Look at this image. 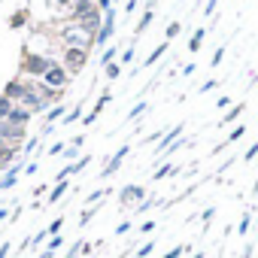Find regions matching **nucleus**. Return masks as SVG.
Returning a JSON list of instances; mask_svg holds the SVG:
<instances>
[{"label":"nucleus","instance_id":"nucleus-8","mask_svg":"<svg viewBox=\"0 0 258 258\" xmlns=\"http://www.w3.org/2000/svg\"><path fill=\"white\" fill-rule=\"evenodd\" d=\"M182 131H185V124H173V127H167V131H164V137H161V143H158V149H155V155L161 158L179 137H182Z\"/></svg>","mask_w":258,"mask_h":258},{"label":"nucleus","instance_id":"nucleus-12","mask_svg":"<svg viewBox=\"0 0 258 258\" xmlns=\"http://www.w3.org/2000/svg\"><path fill=\"white\" fill-rule=\"evenodd\" d=\"M152 22H155V10H149V7H146V13L140 16V22H137V28H134V43L149 31V25H152Z\"/></svg>","mask_w":258,"mask_h":258},{"label":"nucleus","instance_id":"nucleus-2","mask_svg":"<svg viewBox=\"0 0 258 258\" xmlns=\"http://www.w3.org/2000/svg\"><path fill=\"white\" fill-rule=\"evenodd\" d=\"M58 40H61V46H76V49H94V34H88L85 28H82V22H64L61 28H58Z\"/></svg>","mask_w":258,"mask_h":258},{"label":"nucleus","instance_id":"nucleus-25","mask_svg":"<svg viewBox=\"0 0 258 258\" xmlns=\"http://www.w3.org/2000/svg\"><path fill=\"white\" fill-rule=\"evenodd\" d=\"M158 204H161V198H146L143 204H137V207H134V213H137V216H143L146 210H152V207H158Z\"/></svg>","mask_w":258,"mask_h":258},{"label":"nucleus","instance_id":"nucleus-13","mask_svg":"<svg viewBox=\"0 0 258 258\" xmlns=\"http://www.w3.org/2000/svg\"><path fill=\"white\" fill-rule=\"evenodd\" d=\"M167 49H170V43H167V40H164V43H158V46L152 49V55H149V58L140 64V70H149L152 64H158V61H161V55H167Z\"/></svg>","mask_w":258,"mask_h":258},{"label":"nucleus","instance_id":"nucleus-47","mask_svg":"<svg viewBox=\"0 0 258 258\" xmlns=\"http://www.w3.org/2000/svg\"><path fill=\"white\" fill-rule=\"evenodd\" d=\"M76 155H79V149H76V146H67V149H64V158H70V161H73Z\"/></svg>","mask_w":258,"mask_h":258},{"label":"nucleus","instance_id":"nucleus-21","mask_svg":"<svg viewBox=\"0 0 258 258\" xmlns=\"http://www.w3.org/2000/svg\"><path fill=\"white\" fill-rule=\"evenodd\" d=\"M173 173H179V167H176V164H161V167L152 173V179H155V182H161V179H167V176H173Z\"/></svg>","mask_w":258,"mask_h":258},{"label":"nucleus","instance_id":"nucleus-5","mask_svg":"<svg viewBox=\"0 0 258 258\" xmlns=\"http://www.w3.org/2000/svg\"><path fill=\"white\" fill-rule=\"evenodd\" d=\"M143 201H146V188L137 185V182L124 185V188L118 191V204H121V207H137V204H143Z\"/></svg>","mask_w":258,"mask_h":258},{"label":"nucleus","instance_id":"nucleus-44","mask_svg":"<svg viewBox=\"0 0 258 258\" xmlns=\"http://www.w3.org/2000/svg\"><path fill=\"white\" fill-rule=\"evenodd\" d=\"M127 231H131V222H121V225L115 228V237H121V234H127Z\"/></svg>","mask_w":258,"mask_h":258},{"label":"nucleus","instance_id":"nucleus-17","mask_svg":"<svg viewBox=\"0 0 258 258\" xmlns=\"http://www.w3.org/2000/svg\"><path fill=\"white\" fill-rule=\"evenodd\" d=\"M82 103H85V100H79V103H73V109H70V112H67V115L61 118V127H67V124H73V121H79V118H82V109H85Z\"/></svg>","mask_w":258,"mask_h":258},{"label":"nucleus","instance_id":"nucleus-9","mask_svg":"<svg viewBox=\"0 0 258 258\" xmlns=\"http://www.w3.org/2000/svg\"><path fill=\"white\" fill-rule=\"evenodd\" d=\"M109 97H112V88H103V91H100V97L94 100V106H91V112H88V115L82 118V124H85V127L97 121V115H100V112L106 109V103H109Z\"/></svg>","mask_w":258,"mask_h":258},{"label":"nucleus","instance_id":"nucleus-6","mask_svg":"<svg viewBox=\"0 0 258 258\" xmlns=\"http://www.w3.org/2000/svg\"><path fill=\"white\" fill-rule=\"evenodd\" d=\"M115 16H118L115 7L103 13V25H100V31H97V43H94V46H109V40H112V34H115Z\"/></svg>","mask_w":258,"mask_h":258},{"label":"nucleus","instance_id":"nucleus-42","mask_svg":"<svg viewBox=\"0 0 258 258\" xmlns=\"http://www.w3.org/2000/svg\"><path fill=\"white\" fill-rule=\"evenodd\" d=\"M213 216H216V207H207V210H204V213H201V219H204V222H207V225H210V222H213Z\"/></svg>","mask_w":258,"mask_h":258},{"label":"nucleus","instance_id":"nucleus-38","mask_svg":"<svg viewBox=\"0 0 258 258\" xmlns=\"http://www.w3.org/2000/svg\"><path fill=\"white\" fill-rule=\"evenodd\" d=\"M152 249H155V243L149 240V243H143L140 249H137V258H146V255H152Z\"/></svg>","mask_w":258,"mask_h":258},{"label":"nucleus","instance_id":"nucleus-1","mask_svg":"<svg viewBox=\"0 0 258 258\" xmlns=\"http://www.w3.org/2000/svg\"><path fill=\"white\" fill-rule=\"evenodd\" d=\"M58 61L52 55H40V52H31L28 46L22 49V64H19V76H28V79H43L46 70H52Z\"/></svg>","mask_w":258,"mask_h":258},{"label":"nucleus","instance_id":"nucleus-11","mask_svg":"<svg viewBox=\"0 0 258 258\" xmlns=\"http://www.w3.org/2000/svg\"><path fill=\"white\" fill-rule=\"evenodd\" d=\"M31 118H34V112H31V109H25V106H19V103H16V106L10 109V115H7V121L22 124V127H28V121H31Z\"/></svg>","mask_w":258,"mask_h":258},{"label":"nucleus","instance_id":"nucleus-49","mask_svg":"<svg viewBox=\"0 0 258 258\" xmlns=\"http://www.w3.org/2000/svg\"><path fill=\"white\" fill-rule=\"evenodd\" d=\"M140 231H143V234H152V231H155V222H143Z\"/></svg>","mask_w":258,"mask_h":258},{"label":"nucleus","instance_id":"nucleus-16","mask_svg":"<svg viewBox=\"0 0 258 258\" xmlns=\"http://www.w3.org/2000/svg\"><path fill=\"white\" fill-rule=\"evenodd\" d=\"M243 112H246V103H234V106H231V109H225V115L219 118V127L231 124V121H234V118H240Z\"/></svg>","mask_w":258,"mask_h":258},{"label":"nucleus","instance_id":"nucleus-30","mask_svg":"<svg viewBox=\"0 0 258 258\" xmlns=\"http://www.w3.org/2000/svg\"><path fill=\"white\" fill-rule=\"evenodd\" d=\"M249 225H252V213H243V219H240V228H237V234H240V237H246V234H249Z\"/></svg>","mask_w":258,"mask_h":258},{"label":"nucleus","instance_id":"nucleus-34","mask_svg":"<svg viewBox=\"0 0 258 258\" xmlns=\"http://www.w3.org/2000/svg\"><path fill=\"white\" fill-rule=\"evenodd\" d=\"M61 228H64V216H58V219H55L46 231H49V237H55V234H61Z\"/></svg>","mask_w":258,"mask_h":258},{"label":"nucleus","instance_id":"nucleus-14","mask_svg":"<svg viewBox=\"0 0 258 258\" xmlns=\"http://www.w3.org/2000/svg\"><path fill=\"white\" fill-rule=\"evenodd\" d=\"M243 134H246V124H237L234 131H231V134H228V137H225V140H222V143L216 146V149H213V155H219V152H222L225 146H234V143H237V140H240Z\"/></svg>","mask_w":258,"mask_h":258},{"label":"nucleus","instance_id":"nucleus-33","mask_svg":"<svg viewBox=\"0 0 258 258\" xmlns=\"http://www.w3.org/2000/svg\"><path fill=\"white\" fill-rule=\"evenodd\" d=\"M82 249H85V240H76V243H73V246H70V249L64 252V258H76V255H79Z\"/></svg>","mask_w":258,"mask_h":258},{"label":"nucleus","instance_id":"nucleus-10","mask_svg":"<svg viewBox=\"0 0 258 258\" xmlns=\"http://www.w3.org/2000/svg\"><path fill=\"white\" fill-rule=\"evenodd\" d=\"M88 164H91V155H79V158H76L73 164H67L64 170H58V176H55V182H64L67 176H73V173H79V170H85Z\"/></svg>","mask_w":258,"mask_h":258},{"label":"nucleus","instance_id":"nucleus-40","mask_svg":"<svg viewBox=\"0 0 258 258\" xmlns=\"http://www.w3.org/2000/svg\"><path fill=\"white\" fill-rule=\"evenodd\" d=\"M216 85H219V79H207V82H204V85H201L198 91H201V94H207V91H213Z\"/></svg>","mask_w":258,"mask_h":258},{"label":"nucleus","instance_id":"nucleus-52","mask_svg":"<svg viewBox=\"0 0 258 258\" xmlns=\"http://www.w3.org/2000/svg\"><path fill=\"white\" fill-rule=\"evenodd\" d=\"M195 70H198V67H195V64H185V67H182V76H191V73H195Z\"/></svg>","mask_w":258,"mask_h":258},{"label":"nucleus","instance_id":"nucleus-46","mask_svg":"<svg viewBox=\"0 0 258 258\" xmlns=\"http://www.w3.org/2000/svg\"><path fill=\"white\" fill-rule=\"evenodd\" d=\"M216 106H219V109H231V97H219Z\"/></svg>","mask_w":258,"mask_h":258},{"label":"nucleus","instance_id":"nucleus-28","mask_svg":"<svg viewBox=\"0 0 258 258\" xmlns=\"http://www.w3.org/2000/svg\"><path fill=\"white\" fill-rule=\"evenodd\" d=\"M13 106H16V103H13V100H10V97H7V94H0V118H7V115H10V109H13Z\"/></svg>","mask_w":258,"mask_h":258},{"label":"nucleus","instance_id":"nucleus-26","mask_svg":"<svg viewBox=\"0 0 258 258\" xmlns=\"http://www.w3.org/2000/svg\"><path fill=\"white\" fill-rule=\"evenodd\" d=\"M103 70H106V79H109V82H115V79L121 76V64H118V61H112V64H106Z\"/></svg>","mask_w":258,"mask_h":258},{"label":"nucleus","instance_id":"nucleus-48","mask_svg":"<svg viewBox=\"0 0 258 258\" xmlns=\"http://www.w3.org/2000/svg\"><path fill=\"white\" fill-rule=\"evenodd\" d=\"M82 143H85V134H76V137H73V140H70V146H76V149H79V146H82Z\"/></svg>","mask_w":258,"mask_h":258},{"label":"nucleus","instance_id":"nucleus-41","mask_svg":"<svg viewBox=\"0 0 258 258\" xmlns=\"http://www.w3.org/2000/svg\"><path fill=\"white\" fill-rule=\"evenodd\" d=\"M255 155H258V143H252V146H249V149L243 152V161H252Z\"/></svg>","mask_w":258,"mask_h":258},{"label":"nucleus","instance_id":"nucleus-55","mask_svg":"<svg viewBox=\"0 0 258 258\" xmlns=\"http://www.w3.org/2000/svg\"><path fill=\"white\" fill-rule=\"evenodd\" d=\"M7 216H10V210H0V222H4V219H7Z\"/></svg>","mask_w":258,"mask_h":258},{"label":"nucleus","instance_id":"nucleus-18","mask_svg":"<svg viewBox=\"0 0 258 258\" xmlns=\"http://www.w3.org/2000/svg\"><path fill=\"white\" fill-rule=\"evenodd\" d=\"M67 191H70V182H67V179H64V182H55V188L49 191V198H46V201H49V204H58Z\"/></svg>","mask_w":258,"mask_h":258},{"label":"nucleus","instance_id":"nucleus-3","mask_svg":"<svg viewBox=\"0 0 258 258\" xmlns=\"http://www.w3.org/2000/svg\"><path fill=\"white\" fill-rule=\"evenodd\" d=\"M64 58H61V64H64V70L70 73V76H76V73H82L85 70V64H88V49H76V46H64V52H61Z\"/></svg>","mask_w":258,"mask_h":258},{"label":"nucleus","instance_id":"nucleus-51","mask_svg":"<svg viewBox=\"0 0 258 258\" xmlns=\"http://www.w3.org/2000/svg\"><path fill=\"white\" fill-rule=\"evenodd\" d=\"M37 167H40L37 161H28V164H25V173H37Z\"/></svg>","mask_w":258,"mask_h":258},{"label":"nucleus","instance_id":"nucleus-54","mask_svg":"<svg viewBox=\"0 0 258 258\" xmlns=\"http://www.w3.org/2000/svg\"><path fill=\"white\" fill-rule=\"evenodd\" d=\"M40 258H55V252H52V249H43V252H40Z\"/></svg>","mask_w":258,"mask_h":258},{"label":"nucleus","instance_id":"nucleus-32","mask_svg":"<svg viewBox=\"0 0 258 258\" xmlns=\"http://www.w3.org/2000/svg\"><path fill=\"white\" fill-rule=\"evenodd\" d=\"M185 252H188V246H185V243H179V246H173L170 252H164V258H182Z\"/></svg>","mask_w":258,"mask_h":258},{"label":"nucleus","instance_id":"nucleus-57","mask_svg":"<svg viewBox=\"0 0 258 258\" xmlns=\"http://www.w3.org/2000/svg\"><path fill=\"white\" fill-rule=\"evenodd\" d=\"M195 258H204V252H198V255H195Z\"/></svg>","mask_w":258,"mask_h":258},{"label":"nucleus","instance_id":"nucleus-19","mask_svg":"<svg viewBox=\"0 0 258 258\" xmlns=\"http://www.w3.org/2000/svg\"><path fill=\"white\" fill-rule=\"evenodd\" d=\"M64 115H67V112H64V103H55V106H49V109H46V115H43V118H46V124H55V121H58V118H64Z\"/></svg>","mask_w":258,"mask_h":258},{"label":"nucleus","instance_id":"nucleus-56","mask_svg":"<svg viewBox=\"0 0 258 258\" xmlns=\"http://www.w3.org/2000/svg\"><path fill=\"white\" fill-rule=\"evenodd\" d=\"M255 82H258V73H255V76H252V85H255Z\"/></svg>","mask_w":258,"mask_h":258},{"label":"nucleus","instance_id":"nucleus-53","mask_svg":"<svg viewBox=\"0 0 258 258\" xmlns=\"http://www.w3.org/2000/svg\"><path fill=\"white\" fill-rule=\"evenodd\" d=\"M10 249H13L10 243H4V246H0V258H7V255H10Z\"/></svg>","mask_w":258,"mask_h":258},{"label":"nucleus","instance_id":"nucleus-29","mask_svg":"<svg viewBox=\"0 0 258 258\" xmlns=\"http://www.w3.org/2000/svg\"><path fill=\"white\" fill-rule=\"evenodd\" d=\"M179 31H182V25H179V22H170V25H167V31H164V40L170 43L173 37H179Z\"/></svg>","mask_w":258,"mask_h":258},{"label":"nucleus","instance_id":"nucleus-22","mask_svg":"<svg viewBox=\"0 0 258 258\" xmlns=\"http://www.w3.org/2000/svg\"><path fill=\"white\" fill-rule=\"evenodd\" d=\"M115 55H118V46H115V43H112V46H106V49L100 52V58H97V61H100V67L112 64V61H115Z\"/></svg>","mask_w":258,"mask_h":258},{"label":"nucleus","instance_id":"nucleus-24","mask_svg":"<svg viewBox=\"0 0 258 258\" xmlns=\"http://www.w3.org/2000/svg\"><path fill=\"white\" fill-rule=\"evenodd\" d=\"M134 55H137V43L131 40V46H127V49L118 55V64H131V61H134Z\"/></svg>","mask_w":258,"mask_h":258},{"label":"nucleus","instance_id":"nucleus-36","mask_svg":"<svg viewBox=\"0 0 258 258\" xmlns=\"http://www.w3.org/2000/svg\"><path fill=\"white\" fill-rule=\"evenodd\" d=\"M222 58H225V46H219V49L213 52V58H210V67H219V64H222Z\"/></svg>","mask_w":258,"mask_h":258},{"label":"nucleus","instance_id":"nucleus-7","mask_svg":"<svg viewBox=\"0 0 258 258\" xmlns=\"http://www.w3.org/2000/svg\"><path fill=\"white\" fill-rule=\"evenodd\" d=\"M127 152H131V146H127V143H124V146H118V152H115V155H112V158L103 164V170H100V179H109V176H112V173L121 167V161L127 158Z\"/></svg>","mask_w":258,"mask_h":258},{"label":"nucleus","instance_id":"nucleus-45","mask_svg":"<svg viewBox=\"0 0 258 258\" xmlns=\"http://www.w3.org/2000/svg\"><path fill=\"white\" fill-rule=\"evenodd\" d=\"M216 7H219V0H210V4L204 7V16H213V13H216Z\"/></svg>","mask_w":258,"mask_h":258},{"label":"nucleus","instance_id":"nucleus-4","mask_svg":"<svg viewBox=\"0 0 258 258\" xmlns=\"http://www.w3.org/2000/svg\"><path fill=\"white\" fill-rule=\"evenodd\" d=\"M70 79H73V76L64 70V64H61V61H58L52 70H46V73H43V82H46L49 88H55V91H67V88H70Z\"/></svg>","mask_w":258,"mask_h":258},{"label":"nucleus","instance_id":"nucleus-15","mask_svg":"<svg viewBox=\"0 0 258 258\" xmlns=\"http://www.w3.org/2000/svg\"><path fill=\"white\" fill-rule=\"evenodd\" d=\"M207 28H195V34H191V40H188V52L191 55H198L201 52V46H204V40H207Z\"/></svg>","mask_w":258,"mask_h":258},{"label":"nucleus","instance_id":"nucleus-23","mask_svg":"<svg viewBox=\"0 0 258 258\" xmlns=\"http://www.w3.org/2000/svg\"><path fill=\"white\" fill-rule=\"evenodd\" d=\"M106 195H112V188H97V191H91V195L85 198V207H94V204H100V198H106Z\"/></svg>","mask_w":258,"mask_h":258},{"label":"nucleus","instance_id":"nucleus-43","mask_svg":"<svg viewBox=\"0 0 258 258\" xmlns=\"http://www.w3.org/2000/svg\"><path fill=\"white\" fill-rule=\"evenodd\" d=\"M94 4H97V10H100V13H106V10H112V7H115L112 0H94Z\"/></svg>","mask_w":258,"mask_h":258},{"label":"nucleus","instance_id":"nucleus-39","mask_svg":"<svg viewBox=\"0 0 258 258\" xmlns=\"http://www.w3.org/2000/svg\"><path fill=\"white\" fill-rule=\"evenodd\" d=\"M73 4H76V0H55V7H58V10H64V13H70V10H73Z\"/></svg>","mask_w":258,"mask_h":258},{"label":"nucleus","instance_id":"nucleus-37","mask_svg":"<svg viewBox=\"0 0 258 258\" xmlns=\"http://www.w3.org/2000/svg\"><path fill=\"white\" fill-rule=\"evenodd\" d=\"M61 246H64V237H61V234H55V237H52V240L46 243V249H52V252H58Z\"/></svg>","mask_w":258,"mask_h":258},{"label":"nucleus","instance_id":"nucleus-31","mask_svg":"<svg viewBox=\"0 0 258 258\" xmlns=\"http://www.w3.org/2000/svg\"><path fill=\"white\" fill-rule=\"evenodd\" d=\"M94 213H97V204H94V207H85L82 216H79V225H88V222L94 219Z\"/></svg>","mask_w":258,"mask_h":258},{"label":"nucleus","instance_id":"nucleus-50","mask_svg":"<svg viewBox=\"0 0 258 258\" xmlns=\"http://www.w3.org/2000/svg\"><path fill=\"white\" fill-rule=\"evenodd\" d=\"M61 152H64V143H55V146L49 149V155H61Z\"/></svg>","mask_w":258,"mask_h":258},{"label":"nucleus","instance_id":"nucleus-20","mask_svg":"<svg viewBox=\"0 0 258 258\" xmlns=\"http://www.w3.org/2000/svg\"><path fill=\"white\" fill-rule=\"evenodd\" d=\"M28 16H31L28 10H19L16 16H10V22H7V25H10L13 31H19V28H25V25H28Z\"/></svg>","mask_w":258,"mask_h":258},{"label":"nucleus","instance_id":"nucleus-27","mask_svg":"<svg viewBox=\"0 0 258 258\" xmlns=\"http://www.w3.org/2000/svg\"><path fill=\"white\" fill-rule=\"evenodd\" d=\"M146 109H149V103H146V100H140V103H137V106H134L131 112H127V121H134V118H140V115H143Z\"/></svg>","mask_w":258,"mask_h":258},{"label":"nucleus","instance_id":"nucleus-35","mask_svg":"<svg viewBox=\"0 0 258 258\" xmlns=\"http://www.w3.org/2000/svg\"><path fill=\"white\" fill-rule=\"evenodd\" d=\"M121 10H124V16H134V13L140 10V0H124V7H121Z\"/></svg>","mask_w":258,"mask_h":258}]
</instances>
